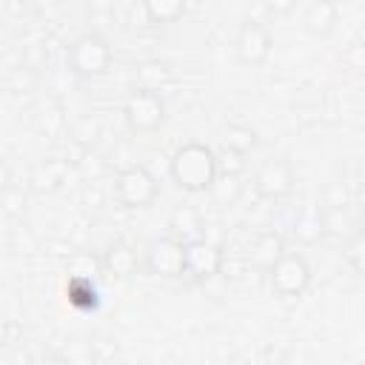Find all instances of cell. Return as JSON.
Wrapping results in <instances>:
<instances>
[{
    "instance_id": "21",
    "label": "cell",
    "mask_w": 365,
    "mask_h": 365,
    "mask_svg": "<svg viewBox=\"0 0 365 365\" xmlns=\"http://www.w3.org/2000/svg\"><path fill=\"white\" fill-rule=\"evenodd\" d=\"M225 191H220V188H211V194H214V200L220 202V205H231L234 200H237V194H240V182L234 180V174H222V180H217Z\"/></svg>"
},
{
    "instance_id": "15",
    "label": "cell",
    "mask_w": 365,
    "mask_h": 365,
    "mask_svg": "<svg viewBox=\"0 0 365 365\" xmlns=\"http://www.w3.org/2000/svg\"><path fill=\"white\" fill-rule=\"evenodd\" d=\"M205 231V222H202V214L191 205H180L174 208L171 214V234L180 240V242H191V240H200Z\"/></svg>"
},
{
    "instance_id": "5",
    "label": "cell",
    "mask_w": 365,
    "mask_h": 365,
    "mask_svg": "<svg viewBox=\"0 0 365 365\" xmlns=\"http://www.w3.org/2000/svg\"><path fill=\"white\" fill-rule=\"evenodd\" d=\"M114 197L123 208H148L160 197V182L145 165H128L114 180Z\"/></svg>"
},
{
    "instance_id": "9",
    "label": "cell",
    "mask_w": 365,
    "mask_h": 365,
    "mask_svg": "<svg viewBox=\"0 0 365 365\" xmlns=\"http://www.w3.org/2000/svg\"><path fill=\"white\" fill-rule=\"evenodd\" d=\"M222 268V251L208 242L205 237L185 242V274L197 282H205L211 277H217Z\"/></svg>"
},
{
    "instance_id": "11",
    "label": "cell",
    "mask_w": 365,
    "mask_h": 365,
    "mask_svg": "<svg viewBox=\"0 0 365 365\" xmlns=\"http://www.w3.org/2000/svg\"><path fill=\"white\" fill-rule=\"evenodd\" d=\"M66 174H68V165L63 160H43V163H37L31 168L29 185L37 194H51V191H57L66 182Z\"/></svg>"
},
{
    "instance_id": "20",
    "label": "cell",
    "mask_w": 365,
    "mask_h": 365,
    "mask_svg": "<svg viewBox=\"0 0 365 365\" xmlns=\"http://www.w3.org/2000/svg\"><path fill=\"white\" fill-rule=\"evenodd\" d=\"M345 262L354 268V274L365 277V231H356L345 245Z\"/></svg>"
},
{
    "instance_id": "14",
    "label": "cell",
    "mask_w": 365,
    "mask_h": 365,
    "mask_svg": "<svg viewBox=\"0 0 365 365\" xmlns=\"http://www.w3.org/2000/svg\"><path fill=\"white\" fill-rule=\"evenodd\" d=\"M325 228H328V220H325V214L317 211V208L299 211V214L294 217V222H291V231H294V237H297L302 245L319 242L322 234H325Z\"/></svg>"
},
{
    "instance_id": "12",
    "label": "cell",
    "mask_w": 365,
    "mask_h": 365,
    "mask_svg": "<svg viewBox=\"0 0 365 365\" xmlns=\"http://www.w3.org/2000/svg\"><path fill=\"white\" fill-rule=\"evenodd\" d=\"M282 254H285L282 237H279L277 231H262V234L254 237L251 251H248V259H251V265H257L259 271H268Z\"/></svg>"
},
{
    "instance_id": "10",
    "label": "cell",
    "mask_w": 365,
    "mask_h": 365,
    "mask_svg": "<svg viewBox=\"0 0 365 365\" xmlns=\"http://www.w3.org/2000/svg\"><path fill=\"white\" fill-rule=\"evenodd\" d=\"M336 23H339V6L334 0H314L302 17L305 31L314 37H328L336 29Z\"/></svg>"
},
{
    "instance_id": "8",
    "label": "cell",
    "mask_w": 365,
    "mask_h": 365,
    "mask_svg": "<svg viewBox=\"0 0 365 365\" xmlns=\"http://www.w3.org/2000/svg\"><path fill=\"white\" fill-rule=\"evenodd\" d=\"M234 51H237L240 63H245L251 68L262 66L274 51V37H271L268 26H262L257 20L242 23L240 31H237V40H234Z\"/></svg>"
},
{
    "instance_id": "6",
    "label": "cell",
    "mask_w": 365,
    "mask_h": 365,
    "mask_svg": "<svg viewBox=\"0 0 365 365\" xmlns=\"http://www.w3.org/2000/svg\"><path fill=\"white\" fill-rule=\"evenodd\" d=\"M145 271L154 277H165V279H177L185 274V242H180L174 234L171 237H160L151 240L145 248Z\"/></svg>"
},
{
    "instance_id": "2",
    "label": "cell",
    "mask_w": 365,
    "mask_h": 365,
    "mask_svg": "<svg viewBox=\"0 0 365 365\" xmlns=\"http://www.w3.org/2000/svg\"><path fill=\"white\" fill-rule=\"evenodd\" d=\"M68 68L83 77V80H97L103 77L108 68H111V60H114V51L108 46V40L97 31H86L80 34L71 46H68Z\"/></svg>"
},
{
    "instance_id": "17",
    "label": "cell",
    "mask_w": 365,
    "mask_h": 365,
    "mask_svg": "<svg viewBox=\"0 0 365 365\" xmlns=\"http://www.w3.org/2000/svg\"><path fill=\"white\" fill-rule=\"evenodd\" d=\"M143 11L154 26L177 23L185 14V0H143Z\"/></svg>"
},
{
    "instance_id": "16",
    "label": "cell",
    "mask_w": 365,
    "mask_h": 365,
    "mask_svg": "<svg viewBox=\"0 0 365 365\" xmlns=\"http://www.w3.org/2000/svg\"><path fill=\"white\" fill-rule=\"evenodd\" d=\"M222 148L245 157L257 148V131L251 125H242V123H231L222 128Z\"/></svg>"
},
{
    "instance_id": "22",
    "label": "cell",
    "mask_w": 365,
    "mask_h": 365,
    "mask_svg": "<svg viewBox=\"0 0 365 365\" xmlns=\"http://www.w3.org/2000/svg\"><path fill=\"white\" fill-rule=\"evenodd\" d=\"M299 0H262V6L271 11V14H291L297 9Z\"/></svg>"
},
{
    "instance_id": "13",
    "label": "cell",
    "mask_w": 365,
    "mask_h": 365,
    "mask_svg": "<svg viewBox=\"0 0 365 365\" xmlns=\"http://www.w3.org/2000/svg\"><path fill=\"white\" fill-rule=\"evenodd\" d=\"M100 265L106 268V274L123 279V277L137 274V254H134V248L125 245V242H111V245L106 248Z\"/></svg>"
},
{
    "instance_id": "1",
    "label": "cell",
    "mask_w": 365,
    "mask_h": 365,
    "mask_svg": "<svg viewBox=\"0 0 365 365\" xmlns=\"http://www.w3.org/2000/svg\"><path fill=\"white\" fill-rule=\"evenodd\" d=\"M168 171L177 188L188 194H202V191H211V185L217 182L220 163H217V154L205 143H182L174 151Z\"/></svg>"
},
{
    "instance_id": "3",
    "label": "cell",
    "mask_w": 365,
    "mask_h": 365,
    "mask_svg": "<svg viewBox=\"0 0 365 365\" xmlns=\"http://www.w3.org/2000/svg\"><path fill=\"white\" fill-rule=\"evenodd\" d=\"M265 274H268V288L279 299H299L311 288V279H314L305 257L291 254V251H285Z\"/></svg>"
},
{
    "instance_id": "7",
    "label": "cell",
    "mask_w": 365,
    "mask_h": 365,
    "mask_svg": "<svg viewBox=\"0 0 365 365\" xmlns=\"http://www.w3.org/2000/svg\"><path fill=\"white\" fill-rule=\"evenodd\" d=\"M294 182H297V177H294L291 163L282 160V157H271V160H265V163L257 168V174H254V194L262 197V200L277 202V200L291 197Z\"/></svg>"
},
{
    "instance_id": "4",
    "label": "cell",
    "mask_w": 365,
    "mask_h": 365,
    "mask_svg": "<svg viewBox=\"0 0 365 365\" xmlns=\"http://www.w3.org/2000/svg\"><path fill=\"white\" fill-rule=\"evenodd\" d=\"M123 117L134 134H154L165 123V100L160 97L157 88L137 86L123 106Z\"/></svg>"
},
{
    "instance_id": "19",
    "label": "cell",
    "mask_w": 365,
    "mask_h": 365,
    "mask_svg": "<svg viewBox=\"0 0 365 365\" xmlns=\"http://www.w3.org/2000/svg\"><path fill=\"white\" fill-rule=\"evenodd\" d=\"M168 66L165 63H160V60H145L140 68H137V83L143 86V88H157L160 91V86L163 83H168Z\"/></svg>"
},
{
    "instance_id": "18",
    "label": "cell",
    "mask_w": 365,
    "mask_h": 365,
    "mask_svg": "<svg viewBox=\"0 0 365 365\" xmlns=\"http://www.w3.org/2000/svg\"><path fill=\"white\" fill-rule=\"evenodd\" d=\"M68 299L77 305V308H94L97 305V285L91 282V277L86 274H74L68 279Z\"/></svg>"
}]
</instances>
